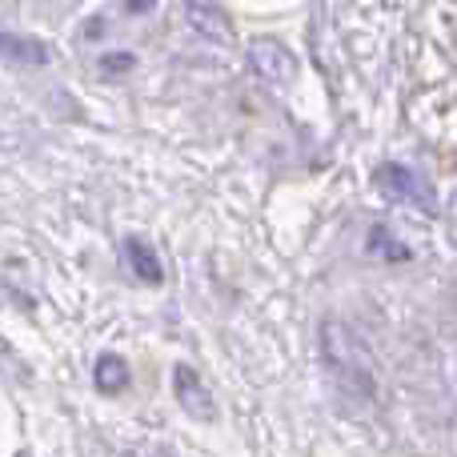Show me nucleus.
I'll use <instances>...</instances> for the list:
<instances>
[{"instance_id": "obj_1", "label": "nucleus", "mask_w": 457, "mask_h": 457, "mask_svg": "<svg viewBox=\"0 0 457 457\" xmlns=\"http://www.w3.org/2000/svg\"><path fill=\"white\" fill-rule=\"evenodd\" d=\"M321 357L329 378L345 389L349 397H361L370 402L378 394V365H373L370 349L361 345L353 329H345L341 321H325L321 325Z\"/></svg>"}, {"instance_id": "obj_2", "label": "nucleus", "mask_w": 457, "mask_h": 457, "mask_svg": "<svg viewBox=\"0 0 457 457\" xmlns=\"http://www.w3.org/2000/svg\"><path fill=\"white\" fill-rule=\"evenodd\" d=\"M378 189L386 193L389 201H397V205H418V209H426V213H434V193H429V185L421 181L418 173H410L405 165H381Z\"/></svg>"}, {"instance_id": "obj_3", "label": "nucleus", "mask_w": 457, "mask_h": 457, "mask_svg": "<svg viewBox=\"0 0 457 457\" xmlns=\"http://www.w3.org/2000/svg\"><path fill=\"white\" fill-rule=\"evenodd\" d=\"M249 61H253V69H257V77L269 80V85H289V80L297 77V56H293L281 40H269V37L253 40Z\"/></svg>"}, {"instance_id": "obj_4", "label": "nucleus", "mask_w": 457, "mask_h": 457, "mask_svg": "<svg viewBox=\"0 0 457 457\" xmlns=\"http://www.w3.org/2000/svg\"><path fill=\"white\" fill-rule=\"evenodd\" d=\"M173 394H177V402H181V410L189 413V418H197V421H213L217 418L213 394L205 389L201 373L189 370V365H177L173 370Z\"/></svg>"}, {"instance_id": "obj_5", "label": "nucleus", "mask_w": 457, "mask_h": 457, "mask_svg": "<svg viewBox=\"0 0 457 457\" xmlns=\"http://www.w3.org/2000/svg\"><path fill=\"white\" fill-rule=\"evenodd\" d=\"M125 261H129V269H133V277H141L145 285L165 281V269H161L157 249H153L149 241H141V237H125Z\"/></svg>"}, {"instance_id": "obj_6", "label": "nucleus", "mask_w": 457, "mask_h": 457, "mask_svg": "<svg viewBox=\"0 0 457 457\" xmlns=\"http://www.w3.org/2000/svg\"><path fill=\"white\" fill-rule=\"evenodd\" d=\"M96 389L101 394H120V389H129V361L117 353H104L96 357V373H93Z\"/></svg>"}, {"instance_id": "obj_7", "label": "nucleus", "mask_w": 457, "mask_h": 457, "mask_svg": "<svg viewBox=\"0 0 457 457\" xmlns=\"http://www.w3.org/2000/svg\"><path fill=\"white\" fill-rule=\"evenodd\" d=\"M189 24L201 32V37H209V40H233L228 21L221 12H213V8H205V4H189Z\"/></svg>"}, {"instance_id": "obj_8", "label": "nucleus", "mask_w": 457, "mask_h": 457, "mask_svg": "<svg viewBox=\"0 0 457 457\" xmlns=\"http://www.w3.org/2000/svg\"><path fill=\"white\" fill-rule=\"evenodd\" d=\"M4 53H8V61H24V64H45L48 61L45 45H37V40H21V37H4Z\"/></svg>"}, {"instance_id": "obj_9", "label": "nucleus", "mask_w": 457, "mask_h": 457, "mask_svg": "<svg viewBox=\"0 0 457 457\" xmlns=\"http://www.w3.org/2000/svg\"><path fill=\"white\" fill-rule=\"evenodd\" d=\"M394 233H389V228H373L370 233V253H378V257H394V261H405L410 257V249H394Z\"/></svg>"}, {"instance_id": "obj_10", "label": "nucleus", "mask_w": 457, "mask_h": 457, "mask_svg": "<svg viewBox=\"0 0 457 457\" xmlns=\"http://www.w3.org/2000/svg\"><path fill=\"white\" fill-rule=\"evenodd\" d=\"M101 69H104V72H120V69H133V56H129V53H120V56H104V61H101Z\"/></svg>"}, {"instance_id": "obj_11", "label": "nucleus", "mask_w": 457, "mask_h": 457, "mask_svg": "<svg viewBox=\"0 0 457 457\" xmlns=\"http://www.w3.org/2000/svg\"><path fill=\"white\" fill-rule=\"evenodd\" d=\"M145 4H149V0H133V12H145Z\"/></svg>"}]
</instances>
